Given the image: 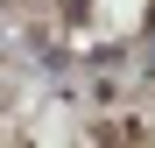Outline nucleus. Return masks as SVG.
Returning a JSON list of instances; mask_svg holds the SVG:
<instances>
[{
    "label": "nucleus",
    "mask_w": 155,
    "mask_h": 148,
    "mask_svg": "<svg viewBox=\"0 0 155 148\" xmlns=\"http://www.w3.org/2000/svg\"><path fill=\"white\" fill-rule=\"evenodd\" d=\"M141 127H134V120H113V127H99V141H106V148H127V141H134Z\"/></svg>",
    "instance_id": "obj_1"
}]
</instances>
